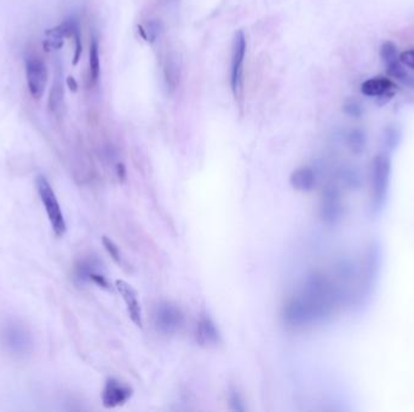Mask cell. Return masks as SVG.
Returning a JSON list of instances; mask_svg holds the SVG:
<instances>
[{"mask_svg": "<svg viewBox=\"0 0 414 412\" xmlns=\"http://www.w3.org/2000/svg\"><path fill=\"white\" fill-rule=\"evenodd\" d=\"M184 317L177 306L171 302H160L154 311V325L159 333L173 335L181 329Z\"/></svg>", "mask_w": 414, "mask_h": 412, "instance_id": "cell-6", "label": "cell"}, {"mask_svg": "<svg viewBox=\"0 0 414 412\" xmlns=\"http://www.w3.org/2000/svg\"><path fill=\"white\" fill-rule=\"evenodd\" d=\"M381 256H382V250L378 246L377 242H373L372 245L368 247L366 263H365V286L366 287L371 286L374 282V278H376V274L381 266Z\"/></svg>", "mask_w": 414, "mask_h": 412, "instance_id": "cell-14", "label": "cell"}, {"mask_svg": "<svg viewBox=\"0 0 414 412\" xmlns=\"http://www.w3.org/2000/svg\"><path fill=\"white\" fill-rule=\"evenodd\" d=\"M196 341L204 347L218 345L221 340L218 329L209 315H202L196 324Z\"/></svg>", "mask_w": 414, "mask_h": 412, "instance_id": "cell-12", "label": "cell"}, {"mask_svg": "<svg viewBox=\"0 0 414 412\" xmlns=\"http://www.w3.org/2000/svg\"><path fill=\"white\" fill-rule=\"evenodd\" d=\"M132 397V389L127 386L122 385L119 381H107L102 390L103 406L107 409L122 406L124 404Z\"/></svg>", "mask_w": 414, "mask_h": 412, "instance_id": "cell-10", "label": "cell"}, {"mask_svg": "<svg viewBox=\"0 0 414 412\" xmlns=\"http://www.w3.org/2000/svg\"><path fill=\"white\" fill-rule=\"evenodd\" d=\"M75 38V51L74 57H73V65H78L83 51V45H81V37H80V29H78L74 34Z\"/></svg>", "mask_w": 414, "mask_h": 412, "instance_id": "cell-29", "label": "cell"}, {"mask_svg": "<svg viewBox=\"0 0 414 412\" xmlns=\"http://www.w3.org/2000/svg\"><path fill=\"white\" fill-rule=\"evenodd\" d=\"M379 55H381L383 63L385 65H391V63H394L396 60H400L399 58L400 53H399L397 47H396V44L390 42V40H386V42H383L381 50H379Z\"/></svg>", "mask_w": 414, "mask_h": 412, "instance_id": "cell-23", "label": "cell"}, {"mask_svg": "<svg viewBox=\"0 0 414 412\" xmlns=\"http://www.w3.org/2000/svg\"><path fill=\"white\" fill-rule=\"evenodd\" d=\"M340 181L349 190H360L363 186V176L358 168L354 166L342 167L338 173Z\"/></svg>", "mask_w": 414, "mask_h": 412, "instance_id": "cell-16", "label": "cell"}, {"mask_svg": "<svg viewBox=\"0 0 414 412\" xmlns=\"http://www.w3.org/2000/svg\"><path fill=\"white\" fill-rule=\"evenodd\" d=\"M125 167H124V165H122V163L118 165V176H119L120 179H124V178H125Z\"/></svg>", "mask_w": 414, "mask_h": 412, "instance_id": "cell-31", "label": "cell"}, {"mask_svg": "<svg viewBox=\"0 0 414 412\" xmlns=\"http://www.w3.org/2000/svg\"><path fill=\"white\" fill-rule=\"evenodd\" d=\"M399 58H400L402 65L407 67V68H410V69L414 70V49L401 52Z\"/></svg>", "mask_w": 414, "mask_h": 412, "instance_id": "cell-28", "label": "cell"}, {"mask_svg": "<svg viewBox=\"0 0 414 412\" xmlns=\"http://www.w3.org/2000/svg\"><path fill=\"white\" fill-rule=\"evenodd\" d=\"M344 215V204L340 188L335 186H326L321 194L320 206H319V217L326 225H335L343 219Z\"/></svg>", "mask_w": 414, "mask_h": 412, "instance_id": "cell-5", "label": "cell"}, {"mask_svg": "<svg viewBox=\"0 0 414 412\" xmlns=\"http://www.w3.org/2000/svg\"><path fill=\"white\" fill-rule=\"evenodd\" d=\"M229 404H230V408L234 411H245V406L242 403L241 397H240V394L237 393V390H232L229 394Z\"/></svg>", "mask_w": 414, "mask_h": 412, "instance_id": "cell-27", "label": "cell"}, {"mask_svg": "<svg viewBox=\"0 0 414 412\" xmlns=\"http://www.w3.org/2000/svg\"><path fill=\"white\" fill-rule=\"evenodd\" d=\"M45 35H47V40L44 42V47L49 51L58 50L63 45V39L65 37L63 35V33L61 32L60 28L55 27L49 29L45 32Z\"/></svg>", "mask_w": 414, "mask_h": 412, "instance_id": "cell-22", "label": "cell"}, {"mask_svg": "<svg viewBox=\"0 0 414 412\" xmlns=\"http://www.w3.org/2000/svg\"><path fill=\"white\" fill-rule=\"evenodd\" d=\"M160 29H161V24L157 19H152V21H149L148 24H145V32L148 35V42H154L158 39Z\"/></svg>", "mask_w": 414, "mask_h": 412, "instance_id": "cell-26", "label": "cell"}, {"mask_svg": "<svg viewBox=\"0 0 414 412\" xmlns=\"http://www.w3.org/2000/svg\"><path fill=\"white\" fill-rule=\"evenodd\" d=\"M343 294L321 272L308 276L303 289L286 302L282 318L289 327L305 328L325 322L335 312Z\"/></svg>", "mask_w": 414, "mask_h": 412, "instance_id": "cell-1", "label": "cell"}, {"mask_svg": "<svg viewBox=\"0 0 414 412\" xmlns=\"http://www.w3.org/2000/svg\"><path fill=\"white\" fill-rule=\"evenodd\" d=\"M164 76H165V83L166 88L173 92L177 88L178 81H180V68L178 65L173 60L168 58L164 65Z\"/></svg>", "mask_w": 414, "mask_h": 412, "instance_id": "cell-20", "label": "cell"}, {"mask_svg": "<svg viewBox=\"0 0 414 412\" xmlns=\"http://www.w3.org/2000/svg\"><path fill=\"white\" fill-rule=\"evenodd\" d=\"M26 78L29 83V92L33 98L40 99L45 93L49 72L47 65L37 57H31L26 62Z\"/></svg>", "mask_w": 414, "mask_h": 412, "instance_id": "cell-7", "label": "cell"}, {"mask_svg": "<svg viewBox=\"0 0 414 412\" xmlns=\"http://www.w3.org/2000/svg\"><path fill=\"white\" fill-rule=\"evenodd\" d=\"M246 38L244 33H237L235 39H234L233 56H232V88L234 93L237 94L241 88L242 67H244V60L246 55Z\"/></svg>", "mask_w": 414, "mask_h": 412, "instance_id": "cell-9", "label": "cell"}, {"mask_svg": "<svg viewBox=\"0 0 414 412\" xmlns=\"http://www.w3.org/2000/svg\"><path fill=\"white\" fill-rule=\"evenodd\" d=\"M65 99V86H63V73L62 70H56L55 79L52 83L50 94H49V108L54 113H57L63 106Z\"/></svg>", "mask_w": 414, "mask_h": 412, "instance_id": "cell-15", "label": "cell"}, {"mask_svg": "<svg viewBox=\"0 0 414 412\" xmlns=\"http://www.w3.org/2000/svg\"><path fill=\"white\" fill-rule=\"evenodd\" d=\"M396 85L389 76L377 75L371 79L363 81L361 85V92L366 97L376 98L378 101H383L382 104L389 102L394 97Z\"/></svg>", "mask_w": 414, "mask_h": 412, "instance_id": "cell-8", "label": "cell"}, {"mask_svg": "<svg viewBox=\"0 0 414 412\" xmlns=\"http://www.w3.org/2000/svg\"><path fill=\"white\" fill-rule=\"evenodd\" d=\"M343 111H344L347 115L350 116V117H354V119L361 117L363 114V106L360 103L356 102V101H353V99H349V101H347L344 103Z\"/></svg>", "mask_w": 414, "mask_h": 412, "instance_id": "cell-24", "label": "cell"}, {"mask_svg": "<svg viewBox=\"0 0 414 412\" xmlns=\"http://www.w3.org/2000/svg\"><path fill=\"white\" fill-rule=\"evenodd\" d=\"M137 29H138V33H140V35L142 37V39L145 40V42H148V35H147V32H145V28L143 27V26H138Z\"/></svg>", "mask_w": 414, "mask_h": 412, "instance_id": "cell-32", "label": "cell"}, {"mask_svg": "<svg viewBox=\"0 0 414 412\" xmlns=\"http://www.w3.org/2000/svg\"><path fill=\"white\" fill-rule=\"evenodd\" d=\"M391 160L386 153L378 154L369 167V190H371V212L374 215L382 213L388 201L390 188Z\"/></svg>", "mask_w": 414, "mask_h": 412, "instance_id": "cell-2", "label": "cell"}, {"mask_svg": "<svg viewBox=\"0 0 414 412\" xmlns=\"http://www.w3.org/2000/svg\"><path fill=\"white\" fill-rule=\"evenodd\" d=\"M335 274L343 281H353L358 274V266L354 260L343 258L335 264Z\"/></svg>", "mask_w": 414, "mask_h": 412, "instance_id": "cell-19", "label": "cell"}, {"mask_svg": "<svg viewBox=\"0 0 414 412\" xmlns=\"http://www.w3.org/2000/svg\"><path fill=\"white\" fill-rule=\"evenodd\" d=\"M289 183L294 190L309 192L317 186V174L312 167H301L291 174Z\"/></svg>", "mask_w": 414, "mask_h": 412, "instance_id": "cell-13", "label": "cell"}, {"mask_svg": "<svg viewBox=\"0 0 414 412\" xmlns=\"http://www.w3.org/2000/svg\"><path fill=\"white\" fill-rule=\"evenodd\" d=\"M116 286H117L118 292H120L122 300L125 302L126 308H127L131 320L137 327L142 328L143 327V315H142V308H141L135 289L124 281H117Z\"/></svg>", "mask_w": 414, "mask_h": 412, "instance_id": "cell-11", "label": "cell"}, {"mask_svg": "<svg viewBox=\"0 0 414 412\" xmlns=\"http://www.w3.org/2000/svg\"><path fill=\"white\" fill-rule=\"evenodd\" d=\"M347 145L349 148L350 151L354 155H363L367 147V135L363 129H351V130L347 133Z\"/></svg>", "mask_w": 414, "mask_h": 412, "instance_id": "cell-17", "label": "cell"}, {"mask_svg": "<svg viewBox=\"0 0 414 412\" xmlns=\"http://www.w3.org/2000/svg\"><path fill=\"white\" fill-rule=\"evenodd\" d=\"M0 343L13 357H29L33 349L32 333L21 320L6 318L0 323Z\"/></svg>", "mask_w": 414, "mask_h": 412, "instance_id": "cell-3", "label": "cell"}, {"mask_svg": "<svg viewBox=\"0 0 414 412\" xmlns=\"http://www.w3.org/2000/svg\"><path fill=\"white\" fill-rule=\"evenodd\" d=\"M67 86H68V88H70V91H73V92H75V91L78 90V83L75 81L74 78H72V76L67 78Z\"/></svg>", "mask_w": 414, "mask_h": 412, "instance_id": "cell-30", "label": "cell"}, {"mask_svg": "<svg viewBox=\"0 0 414 412\" xmlns=\"http://www.w3.org/2000/svg\"><path fill=\"white\" fill-rule=\"evenodd\" d=\"M102 243L104 248H106V250H107L108 254L111 255L113 260L117 261L118 264H120L121 253L120 249L118 248L117 245H116L111 238H108V237H103Z\"/></svg>", "mask_w": 414, "mask_h": 412, "instance_id": "cell-25", "label": "cell"}, {"mask_svg": "<svg viewBox=\"0 0 414 412\" xmlns=\"http://www.w3.org/2000/svg\"><path fill=\"white\" fill-rule=\"evenodd\" d=\"M402 140V132L397 126H388L383 131L382 144L386 153H392L399 148Z\"/></svg>", "mask_w": 414, "mask_h": 412, "instance_id": "cell-18", "label": "cell"}, {"mask_svg": "<svg viewBox=\"0 0 414 412\" xmlns=\"http://www.w3.org/2000/svg\"><path fill=\"white\" fill-rule=\"evenodd\" d=\"M37 189L42 199V206L45 208L47 214V218L50 220L52 230L56 233L57 236H63L67 225H65V217L62 213L60 204L57 201L55 191L50 186V183L44 176H39L37 178Z\"/></svg>", "mask_w": 414, "mask_h": 412, "instance_id": "cell-4", "label": "cell"}, {"mask_svg": "<svg viewBox=\"0 0 414 412\" xmlns=\"http://www.w3.org/2000/svg\"><path fill=\"white\" fill-rule=\"evenodd\" d=\"M101 73V63H99V47L97 39L93 38L90 45V76L93 83H97Z\"/></svg>", "mask_w": 414, "mask_h": 412, "instance_id": "cell-21", "label": "cell"}]
</instances>
